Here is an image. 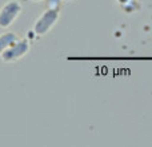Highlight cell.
<instances>
[{"instance_id": "obj_1", "label": "cell", "mask_w": 152, "mask_h": 147, "mask_svg": "<svg viewBox=\"0 0 152 147\" xmlns=\"http://www.w3.org/2000/svg\"><path fill=\"white\" fill-rule=\"evenodd\" d=\"M59 18H60V11L58 10H48L40 15V18L35 21L34 24V32L36 35H45L53 28L56 23H58Z\"/></svg>"}, {"instance_id": "obj_2", "label": "cell", "mask_w": 152, "mask_h": 147, "mask_svg": "<svg viewBox=\"0 0 152 147\" xmlns=\"http://www.w3.org/2000/svg\"><path fill=\"white\" fill-rule=\"evenodd\" d=\"M29 51V40L23 37V39H18L10 48L1 54V59L7 63H12L19 59L24 58Z\"/></svg>"}, {"instance_id": "obj_3", "label": "cell", "mask_w": 152, "mask_h": 147, "mask_svg": "<svg viewBox=\"0 0 152 147\" xmlns=\"http://www.w3.org/2000/svg\"><path fill=\"white\" fill-rule=\"evenodd\" d=\"M21 12V4L18 0H10L0 8V27L8 28Z\"/></svg>"}, {"instance_id": "obj_4", "label": "cell", "mask_w": 152, "mask_h": 147, "mask_svg": "<svg viewBox=\"0 0 152 147\" xmlns=\"http://www.w3.org/2000/svg\"><path fill=\"white\" fill-rule=\"evenodd\" d=\"M18 39L19 37L15 32H4V34L0 35V55H1L7 48H10Z\"/></svg>"}, {"instance_id": "obj_5", "label": "cell", "mask_w": 152, "mask_h": 147, "mask_svg": "<svg viewBox=\"0 0 152 147\" xmlns=\"http://www.w3.org/2000/svg\"><path fill=\"white\" fill-rule=\"evenodd\" d=\"M45 7L48 10H58L60 11L61 0H45Z\"/></svg>"}, {"instance_id": "obj_6", "label": "cell", "mask_w": 152, "mask_h": 147, "mask_svg": "<svg viewBox=\"0 0 152 147\" xmlns=\"http://www.w3.org/2000/svg\"><path fill=\"white\" fill-rule=\"evenodd\" d=\"M118 1L120 3V4L123 5V8H126V10L128 8L129 4H132V0H118Z\"/></svg>"}, {"instance_id": "obj_7", "label": "cell", "mask_w": 152, "mask_h": 147, "mask_svg": "<svg viewBox=\"0 0 152 147\" xmlns=\"http://www.w3.org/2000/svg\"><path fill=\"white\" fill-rule=\"evenodd\" d=\"M34 3H39V1H42V0H32Z\"/></svg>"}]
</instances>
